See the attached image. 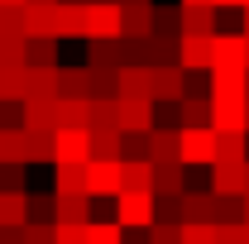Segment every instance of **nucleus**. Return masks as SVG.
<instances>
[{"mask_svg": "<svg viewBox=\"0 0 249 244\" xmlns=\"http://www.w3.org/2000/svg\"><path fill=\"white\" fill-rule=\"evenodd\" d=\"M91 192H58V220L62 225H91Z\"/></svg>", "mask_w": 249, "mask_h": 244, "instance_id": "nucleus-11", "label": "nucleus"}, {"mask_svg": "<svg viewBox=\"0 0 249 244\" xmlns=\"http://www.w3.org/2000/svg\"><path fill=\"white\" fill-rule=\"evenodd\" d=\"M182 5H216V0H182Z\"/></svg>", "mask_w": 249, "mask_h": 244, "instance_id": "nucleus-50", "label": "nucleus"}, {"mask_svg": "<svg viewBox=\"0 0 249 244\" xmlns=\"http://www.w3.org/2000/svg\"><path fill=\"white\" fill-rule=\"evenodd\" d=\"M245 10H249V0H245Z\"/></svg>", "mask_w": 249, "mask_h": 244, "instance_id": "nucleus-58", "label": "nucleus"}, {"mask_svg": "<svg viewBox=\"0 0 249 244\" xmlns=\"http://www.w3.org/2000/svg\"><path fill=\"white\" fill-rule=\"evenodd\" d=\"M216 225H245V196H216Z\"/></svg>", "mask_w": 249, "mask_h": 244, "instance_id": "nucleus-38", "label": "nucleus"}, {"mask_svg": "<svg viewBox=\"0 0 249 244\" xmlns=\"http://www.w3.org/2000/svg\"><path fill=\"white\" fill-rule=\"evenodd\" d=\"M91 67H124V38H87Z\"/></svg>", "mask_w": 249, "mask_h": 244, "instance_id": "nucleus-19", "label": "nucleus"}, {"mask_svg": "<svg viewBox=\"0 0 249 244\" xmlns=\"http://www.w3.org/2000/svg\"><path fill=\"white\" fill-rule=\"evenodd\" d=\"M91 96H120V67H91Z\"/></svg>", "mask_w": 249, "mask_h": 244, "instance_id": "nucleus-37", "label": "nucleus"}, {"mask_svg": "<svg viewBox=\"0 0 249 244\" xmlns=\"http://www.w3.org/2000/svg\"><path fill=\"white\" fill-rule=\"evenodd\" d=\"M120 96H149V101H154V67L124 62L120 67Z\"/></svg>", "mask_w": 249, "mask_h": 244, "instance_id": "nucleus-20", "label": "nucleus"}, {"mask_svg": "<svg viewBox=\"0 0 249 244\" xmlns=\"http://www.w3.org/2000/svg\"><path fill=\"white\" fill-rule=\"evenodd\" d=\"M216 244H245V225H220V240Z\"/></svg>", "mask_w": 249, "mask_h": 244, "instance_id": "nucleus-48", "label": "nucleus"}, {"mask_svg": "<svg viewBox=\"0 0 249 244\" xmlns=\"http://www.w3.org/2000/svg\"><path fill=\"white\" fill-rule=\"evenodd\" d=\"M178 62L187 72H211L216 67V34L211 38H196V34H182V48H178Z\"/></svg>", "mask_w": 249, "mask_h": 244, "instance_id": "nucleus-8", "label": "nucleus"}, {"mask_svg": "<svg viewBox=\"0 0 249 244\" xmlns=\"http://www.w3.org/2000/svg\"><path fill=\"white\" fill-rule=\"evenodd\" d=\"M154 34V0H129L124 5V38H149Z\"/></svg>", "mask_w": 249, "mask_h": 244, "instance_id": "nucleus-18", "label": "nucleus"}, {"mask_svg": "<svg viewBox=\"0 0 249 244\" xmlns=\"http://www.w3.org/2000/svg\"><path fill=\"white\" fill-rule=\"evenodd\" d=\"M216 10H245V0H216Z\"/></svg>", "mask_w": 249, "mask_h": 244, "instance_id": "nucleus-49", "label": "nucleus"}, {"mask_svg": "<svg viewBox=\"0 0 249 244\" xmlns=\"http://www.w3.org/2000/svg\"><path fill=\"white\" fill-rule=\"evenodd\" d=\"M87 244H124V225L120 220H91L87 225Z\"/></svg>", "mask_w": 249, "mask_h": 244, "instance_id": "nucleus-35", "label": "nucleus"}, {"mask_svg": "<svg viewBox=\"0 0 249 244\" xmlns=\"http://www.w3.org/2000/svg\"><path fill=\"white\" fill-rule=\"evenodd\" d=\"M187 87H192V72L182 62L154 67V101H187Z\"/></svg>", "mask_w": 249, "mask_h": 244, "instance_id": "nucleus-7", "label": "nucleus"}, {"mask_svg": "<svg viewBox=\"0 0 249 244\" xmlns=\"http://www.w3.org/2000/svg\"><path fill=\"white\" fill-rule=\"evenodd\" d=\"M211 124L220 134L249 129V96H211Z\"/></svg>", "mask_w": 249, "mask_h": 244, "instance_id": "nucleus-5", "label": "nucleus"}, {"mask_svg": "<svg viewBox=\"0 0 249 244\" xmlns=\"http://www.w3.org/2000/svg\"><path fill=\"white\" fill-rule=\"evenodd\" d=\"M91 129H58V163H91Z\"/></svg>", "mask_w": 249, "mask_h": 244, "instance_id": "nucleus-10", "label": "nucleus"}, {"mask_svg": "<svg viewBox=\"0 0 249 244\" xmlns=\"http://www.w3.org/2000/svg\"><path fill=\"white\" fill-rule=\"evenodd\" d=\"M245 168L249 163H216L211 168V192L216 196H245Z\"/></svg>", "mask_w": 249, "mask_h": 244, "instance_id": "nucleus-15", "label": "nucleus"}, {"mask_svg": "<svg viewBox=\"0 0 249 244\" xmlns=\"http://www.w3.org/2000/svg\"><path fill=\"white\" fill-rule=\"evenodd\" d=\"M216 163H249V129L240 134H220V158Z\"/></svg>", "mask_w": 249, "mask_h": 244, "instance_id": "nucleus-33", "label": "nucleus"}, {"mask_svg": "<svg viewBox=\"0 0 249 244\" xmlns=\"http://www.w3.org/2000/svg\"><path fill=\"white\" fill-rule=\"evenodd\" d=\"M0 38H29L24 34V5H0Z\"/></svg>", "mask_w": 249, "mask_h": 244, "instance_id": "nucleus-36", "label": "nucleus"}, {"mask_svg": "<svg viewBox=\"0 0 249 244\" xmlns=\"http://www.w3.org/2000/svg\"><path fill=\"white\" fill-rule=\"evenodd\" d=\"M24 129H58V101H24Z\"/></svg>", "mask_w": 249, "mask_h": 244, "instance_id": "nucleus-25", "label": "nucleus"}, {"mask_svg": "<svg viewBox=\"0 0 249 244\" xmlns=\"http://www.w3.org/2000/svg\"><path fill=\"white\" fill-rule=\"evenodd\" d=\"M124 192H154V163L149 158H124Z\"/></svg>", "mask_w": 249, "mask_h": 244, "instance_id": "nucleus-28", "label": "nucleus"}, {"mask_svg": "<svg viewBox=\"0 0 249 244\" xmlns=\"http://www.w3.org/2000/svg\"><path fill=\"white\" fill-rule=\"evenodd\" d=\"M91 34L87 38H124V5L120 0H91Z\"/></svg>", "mask_w": 249, "mask_h": 244, "instance_id": "nucleus-6", "label": "nucleus"}, {"mask_svg": "<svg viewBox=\"0 0 249 244\" xmlns=\"http://www.w3.org/2000/svg\"><path fill=\"white\" fill-rule=\"evenodd\" d=\"M211 124V96H187L182 101V129H206Z\"/></svg>", "mask_w": 249, "mask_h": 244, "instance_id": "nucleus-31", "label": "nucleus"}, {"mask_svg": "<svg viewBox=\"0 0 249 244\" xmlns=\"http://www.w3.org/2000/svg\"><path fill=\"white\" fill-rule=\"evenodd\" d=\"M220 158V129L206 124V129H182V163L187 168H216Z\"/></svg>", "mask_w": 249, "mask_h": 244, "instance_id": "nucleus-2", "label": "nucleus"}, {"mask_svg": "<svg viewBox=\"0 0 249 244\" xmlns=\"http://www.w3.org/2000/svg\"><path fill=\"white\" fill-rule=\"evenodd\" d=\"M58 129H91V96H58Z\"/></svg>", "mask_w": 249, "mask_h": 244, "instance_id": "nucleus-12", "label": "nucleus"}, {"mask_svg": "<svg viewBox=\"0 0 249 244\" xmlns=\"http://www.w3.org/2000/svg\"><path fill=\"white\" fill-rule=\"evenodd\" d=\"M154 34L158 38H182V5H154Z\"/></svg>", "mask_w": 249, "mask_h": 244, "instance_id": "nucleus-30", "label": "nucleus"}, {"mask_svg": "<svg viewBox=\"0 0 249 244\" xmlns=\"http://www.w3.org/2000/svg\"><path fill=\"white\" fill-rule=\"evenodd\" d=\"M124 158H149V134H124Z\"/></svg>", "mask_w": 249, "mask_h": 244, "instance_id": "nucleus-45", "label": "nucleus"}, {"mask_svg": "<svg viewBox=\"0 0 249 244\" xmlns=\"http://www.w3.org/2000/svg\"><path fill=\"white\" fill-rule=\"evenodd\" d=\"M91 5L87 0H58V38H87L91 34Z\"/></svg>", "mask_w": 249, "mask_h": 244, "instance_id": "nucleus-9", "label": "nucleus"}, {"mask_svg": "<svg viewBox=\"0 0 249 244\" xmlns=\"http://www.w3.org/2000/svg\"><path fill=\"white\" fill-rule=\"evenodd\" d=\"M58 244H87V225H62L58 220Z\"/></svg>", "mask_w": 249, "mask_h": 244, "instance_id": "nucleus-46", "label": "nucleus"}, {"mask_svg": "<svg viewBox=\"0 0 249 244\" xmlns=\"http://www.w3.org/2000/svg\"><path fill=\"white\" fill-rule=\"evenodd\" d=\"M24 34L29 38H58V5H24Z\"/></svg>", "mask_w": 249, "mask_h": 244, "instance_id": "nucleus-14", "label": "nucleus"}, {"mask_svg": "<svg viewBox=\"0 0 249 244\" xmlns=\"http://www.w3.org/2000/svg\"><path fill=\"white\" fill-rule=\"evenodd\" d=\"M29 244H58V225H24Z\"/></svg>", "mask_w": 249, "mask_h": 244, "instance_id": "nucleus-44", "label": "nucleus"}, {"mask_svg": "<svg viewBox=\"0 0 249 244\" xmlns=\"http://www.w3.org/2000/svg\"><path fill=\"white\" fill-rule=\"evenodd\" d=\"M0 225H29V192H0Z\"/></svg>", "mask_w": 249, "mask_h": 244, "instance_id": "nucleus-23", "label": "nucleus"}, {"mask_svg": "<svg viewBox=\"0 0 249 244\" xmlns=\"http://www.w3.org/2000/svg\"><path fill=\"white\" fill-rule=\"evenodd\" d=\"M149 244H182V225H168V220H154L149 230Z\"/></svg>", "mask_w": 249, "mask_h": 244, "instance_id": "nucleus-41", "label": "nucleus"}, {"mask_svg": "<svg viewBox=\"0 0 249 244\" xmlns=\"http://www.w3.org/2000/svg\"><path fill=\"white\" fill-rule=\"evenodd\" d=\"M245 220H249V196H245Z\"/></svg>", "mask_w": 249, "mask_h": 244, "instance_id": "nucleus-56", "label": "nucleus"}, {"mask_svg": "<svg viewBox=\"0 0 249 244\" xmlns=\"http://www.w3.org/2000/svg\"><path fill=\"white\" fill-rule=\"evenodd\" d=\"M149 163H182V129H163L149 134Z\"/></svg>", "mask_w": 249, "mask_h": 244, "instance_id": "nucleus-13", "label": "nucleus"}, {"mask_svg": "<svg viewBox=\"0 0 249 244\" xmlns=\"http://www.w3.org/2000/svg\"><path fill=\"white\" fill-rule=\"evenodd\" d=\"M29 163V129H0V168Z\"/></svg>", "mask_w": 249, "mask_h": 244, "instance_id": "nucleus-22", "label": "nucleus"}, {"mask_svg": "<svg viewBox=\"0 0 249 244\" xmlns=\"http://www.w3.org/2000/svg\"><path fill=\"white\" fill-rule=\"evenodd\" d=\"M216 19H220L216 5H182V34L211 38V34H220V29H216Z\"/></svg>", "mask_w": 249, "mask_h": 244, "instance_id": "nucleus-16", "label": "nucleus"}, {"mask_svg": "<svg viewBox=\"0 0 249 244\" xmlns=\"http://www.w3.org/2000/svg\"><path fill=\"white\" fill-rule=\"evenodd\" d=\"M58 43L62 38H29V67H62L58 62Z\"/></svg>", "mask_w": 249, "mask_h": 244, "instance_id": "nucleus-34", "label": "nucleus"}, {"mask_svg": "<svg viewBox=\"0 0 249 244\" xmlns=\"http://www.w3.org/2000/svg\"><path fill=\"white\" fill-rule=\"evenodd\" d=\"M187 192V163H154V196H182Z\"/></svg>", "mask_w": 249, "mask_h": 244, "instance_id": "nucleus-17", "label": "nucleus"}, {"mask_svg": "<svg viewBox=\"0 0 249 244\" xmlns=\"http://www.w3.org/2000/svg\"><path fill=\"white\" fill-rule=\"evenodd\" d=\"M29 96V67H0V101H24Z\"/></svg>", "mask_w": 249, "mask_h": 244, "instance_id": "nucleus-29", "label": "nucleus"}, {"mask_svg": "<svg viewBox=\"0 0 249 244\" xmlns=\"http://www.w3.org/2000/svg\"><path fill=\"white\" fill-rule=\"evenodd\" d=\"M0 5H29V0H0Z\"/></svg>", "mask_w": 249, "mask_h": 244, "instance_id": "nucleus-51", "label": "nucleus"}, {"mask_svg": "<svg viewBox=\"0 0 249 244\" xmlns=\"http://www.w3.org/2000/svg\"><path fill=\"white\" fill-rule=\"evenodd\" d=\"M120 129L124 134H154L158 129V101H149V96H120Z\"/></svg>", "mask_w": 249, "mask_h": 244, "instance_id": "nucleus-4", "label": "nucleus"}, {"mask_svg": "<svg viewBox=\"0 0 249 244\" xmlns=\"http://www.w3.org/2000/svg\"><path fill=\"white\" fill-rule=\"evenodd\" d=\"M115 220L124 230H149L158 220V196L154 192H120L115 196Z\"/></svg>", "mask_w": 249, "mask_h": 244, "instance_id": "nucleus-1", "label": "nucleus"}, {"mask_svg": "<svg viewBox=\"0 0 249 244\" xmlns=\"http://www.w3.org/2000/svg\"><path fill=\"white\" fill-rule=\"evenodd\" d=\"M58 91L62 96H91V62L62 67V72H58Z\"/></svg>", "mask_w": 249, "mask_h": 244, "instance_id": "nucleus-24", "label": "nucleus"}, {"mask_svg": "<svg viewBox=\"0 0 249 244\" xmlns=\"http://www.w3.org/2000/svg\"><path fill=\"white\" fill-rule=\"evenodd\" d=\"M0 192H29V163H5L0 168Z\"/></svg>", "mask_w": 249, "mask_h": 244, "instance_id": "nucleus-39", "label": "nucleus"}, {"mask_svg": "<svg viewBox=\"0 0 249 244\" xmlns=\"http://www.w3.org/2000/svg\"><path fill=\"white\" fill-rule=\"evenodd\" d=\"M245 34H249V10H245Z\"/></svg>", "mask_w": 249, "mask_h": 244, "instance_id": "nucleus-54", "label": "nucleus"}, {"mask_svg": "<svg viewBox=\"0 0 249 244\" xmlns=\"http://www.w3.org/2000/svg\"><path fill=\"white\" fill-rule=\"evenodd\" d=\"M0 129H24V101H0Z\"/></svg>", "mask_w": 249, "mask_h": 244, "instance_id": "nucleus-42", "label": "nucleus"}, {"mask_svg": "<svg viewBox=\"0 0 249 244\" xmlns=\"http://www.w3.org/2000/svg\"><path fill=\"white\" fill-rule=\"evenodd\" d=\"M58 72L62 67H29V96L24 101H58Z\"/></svg>", "mask_w": 249, "mask_h": 244, "instance_id": "nucleus-21", "label": "nucleus"}, {"mask_svg": "<svg viewBox=\"0 0 249 244\" xmlns=\"http://www.w3.org/2000/svg\"><path fill=\"white\" fill-rule=\"evenodd\" d=\"M120 5H129V0H120Z\"/></svg>", "mask_w": 249, "mask_h": 244, "instance_id": "nucleus-57", "label": "nucleus"}, {"mask_svg": "<svg viewBox=\"0 0 249 244\" xmlns=\"http://www.w3.org/2000/svg\"><path fill=\"white\" fill-rule=\"evenodd\" d=\"M29 5H58V0H29Z\"/></svg>", "mask_w": 249, "mask_h": 244, "instance_id": "nucleus-52", "label": "nucleus"}, {"mask_svg": "<svg viewBox=\"0 0 249 244\" xmlns=\"http://www.w3.org/2000/svg\"><path fill=\"white\" fill-rule=\"evenodd\" d=\"M245 38H249V34H245Z\"/></svg>", "mask_w": 249, "mask_h": 244, "instance_id": "nucleus-59", "label": "nucleus"}, {"mask_svg": "<svg viewBox=\"0 0 249 244\" xmlns=\"http://www.w3.org/2000/svg\"><path fill=\"white\" fill-rule=\"evenodd\" d=\"M216 240H220V225H211V220L182 225V244H216Z\"/></svg>", "mask_w": 249, "mask_h": 244, "instance_id": "nucleus-40", "label": "nucleus"}, {"mask_svg": "<svg viewBox=\"0 0 249 244\" xmlns=\"http://www.w3.org/2000/svg\"><path fill=\"white\" fill-rule=\"evenodd\" d=\"M53 192H87V163H53Z\"/></svg>", "mask_w": 249, "mask_h": 244, "instance_id": "nucleus-27", "label": "nucleus"}, {"mask_svg": "<svg viewBox=\"0 0 249 244\" xmlns=\"http://www.w3.org/2000/svg\"><path fill=\"white\" fill-rule=\"evenodd\" d=\"M29 163H58V129H29Z\"/></svg>", "mask_w": 249, "mask_h": 244, "instance_id": "nucleus-26", "label": "nucleus"}, {"mask_svg": "<svg viewBox=\"0 0 249 244\" xmlns=\"http://www.w3.org/2000/svg\"><path fill=\"white\" fill-rule=\"evenodd\" d=\"M158 220L182 225V196H158Z\"/></svg>", "mask_w": 249, "mask_h": 244, "instance_id": "nucleus-43", "label": "nucleus"}, {"mask_svg": "<svg viewBox=\"0 0 249 244\" xmlns=\"http://www.w3.org/2000/svg\"><path fill=\"white\" fill-rule=\"evenodd\" d=\"M87 192L91 196H120L124 192V158H91L87 163Z\"/></svg>", "mask_w": 249, "mask_h": 244, "instance_id": "nucleus-3", "label": "nucleus"}, {"mask_svg": "<svg viewBox=\"0 0 249 244\" xmlns=\"http://www.w3.org/2000/svg\"><path fill=\"white\" fill-rule=\"evenodd\" d=\"M0 244H29L24 240V225H0Z\"/></svg>", "mask_w": 249, "mask_h": 244, "instance_id": "nucleus-47", "label": "nucleus"}, {"mask_svg": "<svg viewBox=\"0 0 249 244\" xmlns=\"http://www.w3.org/2000/svg\"><path fill=\"white\" fill-rule=\"evenodd\" d=\"M245 244H249V220H245Z\"/></svg>", "mask_w": 249, "mask_h": 244, "instance_id": "nucleus-55", "label": "nucleus"}, {"mask_svg": "<svg viewBox=\"0 0 249 244\" xmlns=\"http://www.w3.org/2000/svg\"><path fill=\"white\" fill-rule=\"evenodd\" d=\"M96 158H124V129H91Z\"/></svg>", "mask_w": 249, "mask_h": 244, "instance_id": "nucleus-32", "label": "nucleus"}, {"mask_svg": "<svg viewBox=\"0 0 249 244\" xmlns=\"http://www.w3.org/2000/svg\"><path fill=\"white\" fill-rule=\"evenodd\" d=\"M245 196H249V168H245Z\"/></svg>", "mask_w": 249, "mask_h": 244, "instance_id": "nucleus-53", "label": "nucleus"}]
</instances>
